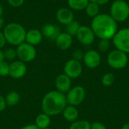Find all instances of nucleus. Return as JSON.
Masks as SVG:
<instances>
[{
	"mask_svg": "<svg viewBox=\"0 0 129 129\" xmlns=\"http://www.w3.org/2000/svg\"><path fill=\"white\" fill-rule=\"evenodd\" d=\"M54 85L57 91L66 94L68 91L72 88L71 79L64 73L60 74L57 76Z\"/></svg>",
	"mask_w": 129,
	"mask_h": 129,
	"instance_id": "nucleus-13",
	"label": "nucleus"
},
{
	"mask_svg": "<svg viewBox=\"0 0 129 129\" xmlns=\"http://www.w3.org/2000/svg\"><path fill=\"white\" fill-rule=\"evenodd\" d=\"M7 105H6V102H5V99L3 96L0 95V113L4 111L5 109L6 108Z\"/></svg>",
	"mask_w": 129,
	"mask_h": 129,
	"instance_id": "nucleus-32",
	"label": "nucleus"
},
{
	"mask_svg": "<svg viewBox=\"0 0 129 129\" xmlns=\"http://www.w3.org/2000/svg\"><path fill=\"white\" fill-rule=\"evenodd\" d=\"M84 54H85V53H83L81 50H76V51H74L73 53V55H72V56H73V58H72V59L81 62V60H83Z\"/></svg>",
	"mask_w": 129,
	"mask_h": 129,
	"instance_id": "nucleus-29",
	"label": "nucleus"
},
{
	"mask_svg": "<svg viewBox=\"0 0 129 129\" xmlns=\"http://www.w3.org/2000/svg\"><path fill=\"white\" fill-rule=\"evenodd\" d=\"M16 51L18 60L25 63L33 61L36 57L35 46L31 45L26 42L17 46Z\"/></svg>",
	"mask_w": 129,
	"mask_h": 129,
	"instance_id": "nucleus-6",
	"label": "nucleus"
},
{
	"mask_svg": "<svg viewBox=\"0 0 129 129\" xmlns=\"http://www.w3.org/2000/svg\"><path fill=\"white\" fill-rule=\"evenodd\" d=\"M91 28L96 37L110 40L118 31V24L110 14H99L92 19Z\"/></svg>",
	"mask_w": 129,
	"mask_h": 129,
	"instance_id": "nucleus-1",
	"label": "nucleus"
},
{
	"mask_svg": "<svg viewBox=\"0 0 129 129\" xmlns=\"http://www.w3.org/2000/svg\"><path fill=\"white\" fill-rule=\"evenodd\" d=\"M3 53H4L5 60L14 61L17 57V51H16V49H14L13 48H6L3 51Z\"/></svg>",
	"mask_w": 129,
	"mask_h": 129,
	"instance_id": "nucleus-26",
	"label": "nucleus"
},
{
	"mask_svg": "<svg viewBox=\"0 0 129 129\" xmlns=\"http://www.w3.org/2000/svg\"><path fill=\"white\" fill-rule=\"evenodd\" d=\"M3 11H4L3 6H2V5L0 3V16H2V14H3Z\"/></svg>",
	"mask_w": 129,
	"mask_h": 129,
	"instance_id": "nucleus-39",
	"label": "nucleus"
},
{
	"mask_svg": "<svg viewBox=\"0 0 129 129\" xmlns=\"http://www.w3.org/2000/svg\"><path fill=\"white\" fill-rule=\"evenodd\" d=\"M41 32L43 35V37H45L51 40H55L57 36L61 33L60 27L54 23H46L42 29Z\"/></svg>",
	"mask_w": 129,
	"mask_h": 129,
	"instance_id": "nucleus-16",
	"label": "nucleus"
},
{
	"mask_svg": "<svg viewBox=\"0 0 129 129\" xmlns=\"http://www.w3.org/2000/svg\"><path fill=\"white\" fill-rule=\"evenodd\" d=\"M79 110L75 106L72 105H67L64 110L62 112V115L63 119L69 122H73L78 119L79 117Z\"/></svg>",
	"mask_w": 129,
	"mask_h": 129,
	"instance_id": "nucleus-18",
	"label": "nucleus"
},
{
	"mask_svg": "<svg viewBox=\"0 0 129 129\" xmlns=\"http://www.w3.org/2000/svg\"><path fill=\"white\" fill-rule=\"evenodd\" d=\"M110 0H89V2H94L99 5H105L107 3L109 2Z\"/></svg>",
	"mask_w": 129,
	"mask_h": 129,
	"instance_id": "nucleus-34",
	"label": "nucleus"
},
{
	"mask_svg": "<svg viewBox=\"0 0 129 129\" xmlns=\"http://www.w3.org/2000/svg\"><path fill=\"white\" fill-rule=\"evenodd\" d=\"M45 129H53V128H45Z\"/></svg>",
	"mask_w": 129,
	"mask_h": 129,
	"instance_id": "nucleus-40",
	"label": "nucleus"
},
{
	"mask_svg": "<svg viewBox=\"0 0 129 129\" xmlns=\"http://www.w3.org/2000/svg\"><path fill=\"white\" fill-rule=\"evenodd\" d=\"M6 43V40L5 39L3 33L0 30V49H2Z\"/></svg>",
	"mask_w": 129,
	"mask_h": 129,
	"instance_id": "nucleus-33",
	"label": "nucleus"
},
{
	"mask_svg": "<svg viewBox=\"0 0 129 129\" xmlns=\"http://www.w3.org/2000/svg\"><path fill=\"white\" fill-rule=\"evenodd\" d=\"M56 18L60 23L66 26L74 20V14L69 8H60L56 13Z\"/></svg>",
	"mask_w": 129,
	"mask_h": 129,
	"instance_id": "nucleus-14",
	"label": "nucleus"
},
{
	"mask_svg": "<svg viewBox=\"0 0 129 129\" xmlns=\"http://www.w3.org/2000/svg\"><path fill=\"white\" fill-rule=\"evenodd\" d=\"M110 40L108 39H101L100 42L98 44V50L101 52H106L108 51L110 48Z\"/></svg>",
	"mask_w": 129,
	"mask_h": 129,
	"instance_id": "nucleus-27",
	"label": "nucleus"
},
{
	"mask_svg": "<svg viewBox=\"0 0 129 129\" xmlns=\"http://www.w3.org/2000/svg\"><path fill=\"white\" fill-rule=\"evenodd\" d=\"M112 39L116 49L129 54V28L118 30Z\"/></svg>",
	"mask_w": 129,
	"mask_h": 129,
	"instance_id": "nucleus-8",
	"label": "nucleus"
},
{
	"mask_svg": "<svg viewBox=\"0 0 129 129\" xmlns=\"http://www.w3.org/2000/svg\"><path fill=\"white\" fill-rule=\"evenodd\" d=\"M6 42L10 45L18 46L25 42L26 31L25 28L18 23H9L2 31Z\"/></svg>",
	"mask_w": 129,
	"mask_h": 129,
	"instance_id": "nucleus-3",
	"label": "nucleus"
},
{
	"mask_svg": "<svg viewBox=\"0 0 129 129\" xmlns=\"http://www.w3.org/2000/svg\"><path fill=\"white\" fill-rule=\"evenodd\" d=\"M80 26H81V25H80L79 22L74 20L72 22H70V23H68L67 25H66V33L70 34L71 36H76V33H78Z\"/></svg>",
	"mask_w": 129,
	"mask_h": 129,
	"instance_id": "nucleus-23",
	"label": "nucleus"
},
{
	"mask_svg": "<svg viewBox=\"0 0 129 129\" xmlns=\"http://www.w3.org/2000/svg\"><path fill=\"white\" fill-rule=\"evenodd\" d=\"M82 61L88 68L95 69L100 66L101 62V57L98 51L89 50L84 54Z\"/></svg>",
	"mask_w": 129,
	"mask_h": 129,
	"instance_id": "nucleus-11",
	"label": "nucleus"
},
{
	"mask_svg": "<svg viewBox=\"0 0 129 129\" xmlns=\"http://www.w3.org/2000/svg\"><path fill=\"white\" fill-rule=\"evenodd\" d=\"M43 39V35L41 30L37 29H31L26 31L25 42L29 43L31 45H39Z\"/></svg>",
	"mask_w": 129,
	"mask_h": 129,
	"instance_id": "nucleus-17",
	"label": "nucleus"
},
{
	"mask_svg": "<svg viewBox=\"0 0 129 129\" xmlns=\"http://www.w3.org/2000/svg\"><path fill=\"white\" fill-rule=\"evenodd\" d=\"M121 129H129V122H127V123L124 124Z\"/></svg>",
	"mask_w": 129,
	"mask_h": 129,
	"instance_id": "nucleus-38",
	"label": "nucleus"
},
{
	"mask_svg": "<svg viewBox=\"0 0 129 129\" xmlns=\"http://www.w3.org/2000/svg\"><path fill=\"white\" fill-rule=\"evenodd\" d=\"M107 63L114 70L123 69L128 63V54L118 49L113 50L107 55Z\"/></svg>",
	"mask_w": 129,
	"mask_h": 129,
	"instance_id": "nucleus-5",
	"label": "nucleus"
},
{
	"mask_svg": "<svg viewBox=\"0 0 129 129\" xmlns=\"http://www.w3.org/2000/svg\"><path fill=\"white\" fill-rule=\"evenodd\" d=\"M27 71V67L25 63L17 60H14L9 64V76L14 79L23 78Z\"/></svg>",
	"mask_w": 129,
	"mask_h": 129,
	"instance_id": "nucleus-12",
	"label": "nucleus"
},
{
	"mask_svg": "<svg viewBox=\"0 0 129 129\" xmlns=\"http://www.w3.org/2000/svg\"><path fill=\"white\" fill-rule=\"evenodd\" d=\"M91 129H107V127L102 122H94L91 124Z\"/></svg>",
	"mask_w": 129,
	"mask_h": 129,
	"instance_id": "nucleus-31",
	"label": "nucleus"
},
{
	"mask_svg": "<svg viewBox=\"0 0 129 129\" xmlns=\"http://www.w3.org/2000/svg\"><path fill=\"white\" fill-rule=\"evenodd\" d=\"M110 15L116 22L125 21L129 17V5L125 0H115L110 7Z\"/></svg>",
	"mask_w": 129,
	"mask_h": 129,
	"instance_id": "nucleus-4",
	"label": "nucleus"
},
{
	"mask_svg": "<svg viewBox=\"0 0 129 129\" xmlns=\"http://www.w3.org/2000/svg\"><path fill=\"white\" fill-rule=\"evenodd\" d=\"M20 129H39L35 124H31V125H27L23 127H22Z\"/></svg>",
	"mask_w": 129,
	"mask_h": 129,
	"instance_id": "nucleus-35",
	"label": "nucleus"
},
{
	"mask_svg": "<svg viewBox=\"0 0 129 129\" xmlns=\"http://www.w3.org/2000/svg\"><path fill=\"white\" fill-rule=\"evenodd\" d=\"M85 12L87 14V15H88L91 17H95L96 16H98L99 14V11H100V5L92 2H89V3L88 4V5L86 6V8H85Z\"/></svg>",
	"mask_w": 129,
	"mask_h": 129,
	"instance_id": "nucleus-22",
	"label": "nucleus"
},
{
	"mask_svg": "<svg viewBox=\"0 0 129 129\" xmlns=\"http://www.w3.org/2000/svg\"><path fill=\"white\" fill-rule=\"evenodd\" d=\"M115 79V76L112 73H107L102 76L101 83L104 87H110L113 85Z\"/></svg>",
	"mask_w": 129,
	"mask_h": 129,
	"instance_id": "nucleus-25",
	"label": "nucleus"
},
{
	"mask_svg": "<svg viewBox=\"0 0 129 129\" xmlns=\"http://www.w3.org/2000/svg\"><path fill=\"white\" fill-rule=\"evenodd\" d=\"M9 76V63L4 60L0 63V76L5 77Z\"/></svg>",
	"mask_w": 129,
	"mask_h": 129,
	"instance_id": "nucleus-28",
	"label": "nucleus"
},
{
	"mask_svg": "<svg viewBox=\"0 0 129 129\" xmlns=\"http://www.w3.org/2000/svg\"><path fill=\"white\" fill-rule=\"evenodd\" d=\"M88 3L89 0H67V5L69 6V8H70L72 11L84 10Z\"/></svg>",
	"mask_w": 129,
	"mask_h": 129,
	"instance_id": "nucleus-20",
	"label": "nucleus"
},
{
	"mask_svg": "<svg viewBox=\"0 0 129 129\" xmlns=\"http://www.w3.org/2000/svg\"><path fill=\"white\" fill-rule=\"evenodd\" d=\"M57 47L63 51L69 49L73 44V36L66 32H61L54 40Z\"/></svg>",
	"mask_w": 129,
	"mask_h": 129,
	"instance_id": "nucleus-15",
	"label": "nucleus"
},
{
	"mask_svg": "<svg viewBox=\"0 0 129 129\" xmlns=\"http://www.w3.org/2000/svg\"><path fill=\"white\" fill-rule=\"evenodd\" d=\"M6 105L8 107H14L16 106L20 101V94L14 91H9L7 95L5 97Z\"/></svg>",
	"mask_w": 129,
	"mask_h": 129,
	"instance_id": "nucleus-21",
	"label": "nucleus"
},
{
	"mask_svg": "<svg viewBox=\"0 0 129 129\" xmlns=\"http://www.w3.org/2000/svg\"><path fill=\"white\" fill-rule=\"evenodd\" d=\"M35 125L39 129H45L49 128L51 125V116L42 112L36 117Z\"/></svg>",
	"mask_w": 129,
	"mask_h": 129,
	"instance_id": "nucleus-19",
	"label": "nucleus"
},
{
	"mask_svg": "<svg viewBox=\"0 0 129 129\" xmlns=\"http://www.w3.org/2000/svg\"><path fill=\"white\" fill-rule=\"evenodd\" d=\"M76 36L79 43L86 46L91 45L96 37L91 28L87 26H81Z\"/></svg>",
	"mask_w": 129,
	"mask_h": 129,
	"instance_id": "nucleus-10",
	"label": "nucleus"
},
{
	"mask_svg": "<svg viewBox=\"0 0 129 129\" xmlns=\"http://www.w3.org/2000/svg\"><path fill=\"white\" fill-rule=\"evenodd\" d=\"M25 0H8V4L13 8H18L23 5Z\"/></svg>",
	"mask_w": 129,
	"mask_h": 129,
	"instance_id": "nucleus-30",
	"label": "nucleus"
},
{
	"mask_svg": "<svg viewBox=\"0 0 129 129\" xmlns=\"http://www.w3.org/2000/svg\"><path fill=\"white\" fill-rule=\"evenodd\" d=\"M67 105L66 95L57 90L47 92L42 101V112L49 116H54L62 113Z\"/></svg>",
	"mask_w": 129,
	"mask_h": 129,
	"instance_id": "nucleus-2",
	"label": "nucleus"
},
{
	"mask_svg": "<svg viewBox=\"0 0 129 129\" xmlns=\"http://www.w3.org/2000/svg\"><path fill=\"white\" fill-rule=\"evenodd\" d=\"M65 95L68 105L77 107L84 101L86 93L83 87L76 85L72 87Z\"/></svg>",
	"mask_w": 129,
	"mask_h": 129,
	"instance_id": "nucleus-7",
	"label": "nucleus"
},
{
	"mask_svg": "<svg viewBox=\"0 0 129 129\" xmlns=\"http://www.w3.org/2000/svg\"><path fill=\"white\" fill-rule=\"evenodd\" d=\"M69 129H91V123L87 120H76L71 123Z\"/></svg>",
	"mask_w": 129,
	"mask_h": 129,
	"instance_id": "nucleus-24",
	"label": "nucleus"
},
{
	"mask_svg": "<svg viewBox=\"0 0 129 129\" xmlns=\"http://www.w3.org/2000/svg\"><path fill=\"white\" fill-rule=\"evenodd\" d=\"M4 24H5V20H4V19L2 18V17L0 16V29L3 28Z\"/></svg>",
	"mask_w": 129,
	"mask_h": 129,
	"instance_id": "nucleus-36",
	"label": "nucleus"
},
{
	"mask_svg": "<svg viewBox=\"0 0 129 129\" xmlns=\"http://www.w3.org/2000/svg\"><path fill=\"white\" fill-rule=\"evenodd\" d=\"M5 60V57H4V53L3 51H2V49H0V63Z\"/></svg>",
	"mask_w": 129,
	"mask_h": 129,
	"instance_id": "nucleus-37",
	"label": "nucleus"
},
{
	"mask_svg": "<svg viewBox=\"0 0 129 129\" xmlns=\"http://www.w3.org/2000/svg\"><path fill=\"white\" fill-rule=\"evenodd\" d=\"M82 73V65L81 62L73 59L67 60L63 67V73L68 77L72 79H76L81 76Z\"/></svg>",
	"mask_w": 129,
	"mask_h": 129,
	"instance_id": "nucleus-9",
	"label": "nucleus"
}]
</instances>
